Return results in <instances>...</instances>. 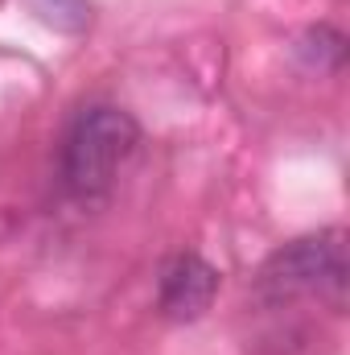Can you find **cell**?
I'll use <instances>...</instances> for the list:
<instances>
[{
  "mask_svg": "<svg viewBox=\"0 0 350 355\" xmlns=\"http://www.w3.org/2000/svg\"><path fill=\"white\" fill-rule=\"evenodd\" d=\"M256 293L272 306L317 297L334 314H342L347 310V232L326 227L272 252L256 277Z\"/></svg>",
  "mask_w": 350,
  "mask_h": 355,
  "instance_id": "obj_1",
  "label": "cell"
},
{
  "mask_svg": "<svg viewBox=\"0 0 350 355\" xmlns=\"http://www.w3.org/2000/svg\"><path fill=\"white\" fill-rule=\"evenodd\" d=\"M140 145V128L124 107L111 103H95L87 112L75 116L66 141H62V182L75 198H103L116 178L124 170V162L136 153Z\"/></svg>",
  "mask_w": 350,
  "mask_h": 355,
  "instance_id": "obj_2",
  "label": "cell"
},
{
  "mask_svg": "<svg viewBox=\"0 0 350 355\" xmlns=\"http://www.w3.org/2000/svg\"><path fill=\"white\" fill-rule=\"evenodd\" d=\"M219 293V268L206 265L198 252H177L161 268V285H157V306L165 318L174 322H194L210 310Z\"/></svg>",
  "mask_w": 350,
  "mask_h": 355,
  "instance_id": "obj_3",
  "label": "cell"
},
{
  "mask_svg": "<svg viewBox=\"0 0 350 355\" xmlns=\"http://www.w3.org/2000/svg\"><path fill=\"white\" fill-rule=\"evenodd\" d=\"M33 12H42L46 25L66 29V33L87 29V21H91V4L87 0H33Z\"/></svg>",
  "mask_w": 350,
  "mask_h": 355,
  "instance_id": "obj_4",
  "label": "cell"
}]
</instances>
